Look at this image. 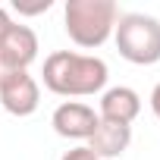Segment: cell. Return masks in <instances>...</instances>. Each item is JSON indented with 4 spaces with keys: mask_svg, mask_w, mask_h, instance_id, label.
I'll use <instances>...</instances> for the list:
<instances>
[{
    "mask_svg": "<svg viewBox=\"0 0 160 160\" xmlns=\"http://www.w3.org/2000/svg\"><path fill=\"white\" fill-rule=\"evenodd\" d=\"M141 113V98L135 88H126V85H116V88H107L101 94V119L107 122H119V126H132L135 116Z\"/></svg>",
    "mask_w": 160,
    "mask_h": 160,
    "instance_id": "obj_7",
    "label": "cell"
},
{
    "mask_svg": "<svg viewBox=\"0 0 160 160\" xmlns=\"http://www.w3.org/2000/svg\"><path fill=\"white\" fill-rule=\"evenodd\" d=\"M63 22H66V35L85 50L101 47L116 22H119V10L113 0H69L63 10Z\"/></svg>",
    "mask_w": 160,
    "mask_h": 160,
    "instance_id": "obj_2",
    "label": "cell"
},
{
    "mask_svg": "<svg viewBox=\"0 0 160 160\" xmlns=\"http://www.w3.org/2000/svg\"><path fill=\"white\" fill-rule=\"evenodd\" d=\"M10 25H13V19H10V13L0 7V41L7 38V32H10Z\"/></svg>",
    "mask_w": 160,
    "mask_h": 160,
    "instance_id": "obj_10",
    "label": "cell"
},
{
    "mask_svg": "<svg viewBox=\"0 0 160 160\" xmlns=\"http://www.w3.org/2000/svg\"><path fill=\"white\" fill-rule=\"evenodd\" d=\"M129 144H132V126H119V122L101 119L85 148H88L98 160H110V157H122V154L129 151Z\"/></svg>",
    "mask_w": 160,
    "mask_h": 160,
    "instance_id": "obj_8",
    "label": "cell"
},
{
    "mask_svg": "<svg viewBox=\"0 0 160 160\" xmlns=\"http://www.w3.org/2000/svg\"><path fill=\"white\" fill-rule=\"evenodd\" d=\"M151 110H154V116L160 119V82H157L154 91H151Z\"/></svg>",
    "mask_w": 160,
    "mask_h": 160,
    "instance_id": "obj_11",
    "label": "cell"
},
{
    "mask_svg": "<svg viewBox=\"0 0 160 160\" xmlns=\"http://www.w3.org/2000/svg\"><path fill=\"white\" fill-rule=\"evenodd\" d=\"M101 116L94 113V107L82 104V101H63L53 116H50V126L60 138H69V141H88L98 129Z\"/></svg>",
    "mask_w": 160,
    "mask_h": 160,
    "instance_id": "obj_5",
    "label": "cell"
},
{
    "mask_svg": "<svg viewBox=\"0 0 160 160\" xmlns=\"http://www.w3.org/2000/svg\"><path fill=\"white\" fill-rule=\"evenodd\" d=\"M60 160H98V157H94V154H91V151L82 144V148H72V151H66Z\"/></svg>",
    "mask_w": 160,
    "mask_h": 160,
    "instance_id": "obj_9",
    "label": "cell"
},
{
    "mask_svg": "<svg viewBox=\"0 0 160 160\" xmlns=\"http://www.w3.org/2000/svg\"><path fill=\"white\" fill-rule=\"evenodd\" d=\"M0 104L13 116H32L41 104V88L28 75V69L22 72H0Z\"/></svg>",
    "mask_w": 160,
    "mask_h": 160,
    "instance_id": "obj_4",
    "label": "cell"
},
{
    "mask_svg": "<svg viewBox=\"0 0 160 160\" xmlns=\"http://www.w3.org/2000/svg\"><path fill=\"white\" fill-rule=\"evenodd\" d=\"M113 38H116V50L122 60L135 66L160 63V19L144 16V13H126L119 16Z\"/></svg>",
    "mask_w": 160,
    "mask_h": 160,
    "instance_id": "obj_3",
    "label": "cell"
},
{
    "mask_svg": "<svg viewBox=\"0 0 160 160\" xmlns=\"http://www.w3.org/2000/svg\"><path fill=\"white\" fill-rule=\"evenodd\" d=\"M35 60H38V35L28 25L13 22L7 38L0 41V69L3 72H22Z\"/></svg>",
    "mask_w": 160,
    "mask_h": 160,
    "instance_id": "obj_6",
    "label": "cell"
},
{
    "mask_svg": "<svg viewBox=\"0 0 160 160\" xmlns=\"http://www.w3.org/2000/svg\"><path fill=\"white\" fill-rule=\"evenodd\" d=\"M0 72H3V69H0Z\"/></svg>",
    "mask_w": 160,
    "mask_h": 160,
    "instance_id": "obj_12",
    "label": "cell"
},
{
    "mask_svg": "<svg viewBox=\"0 0 160 160\" xmlns=\"http://www.w3.org/2000/svg\"><path fill=\"white\" fill-rule=\"evenodd\" d=\"M110 69L101 57L75 53V50H53L44 60V88L60 98H88L104 91Z\"/></svg>",
    "mask_w": 160,
    "mask_h": 160,
    "instance_id": "obj_1",
    "label": "cell"
}]
</instances>
